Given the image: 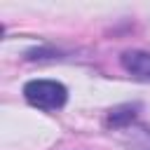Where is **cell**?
<instances>
[{"label": "cell", "instance_id": "7a4b0ae2", "mask_svg": "<svg viewBox=\"0 0 150 150\" xmlns=\"http://www.w3.org/2000/svg\"><path fill=\"white\" fill-rule=\"evenodd\" d=\"M122 68L138 80H150V54L148 52H124Z\"/></svg>", "mask_w": 150, "mask_h": 150}, {"label": "cell", "instance_id": "6da1fadb", "mask_svg": "<svg viewBox=\"0 0 150 150\" xmlns=\"http://www.w3.org/2000/svg\"><path fill=\"white\" fill-rule=\"evenodd\" d=\"M23 96L40 110H59L68 98V89L56 80H30L23 87Z\"/></svg>", "mask_w": 150, "mask_h": 150}]
</instances>
